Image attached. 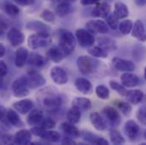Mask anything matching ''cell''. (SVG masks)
<instances>
[{
	"instance_id": "1",
	"label": "cell",
	"mask_w": 146,
	"mask_h": 145,
	"mask_svg": "<svg viewBox=\"0 0 146 145\" xmlns=\"http://www.w3.org/2000/svg\"><path fill=\"white\" fill-rule=\"evenodd\" d=\"M52 42L48 32H37L32 34L27 39V44L32 49H37L48 46Z\"/></svg>"
},
{
	"instance_id": "2",
	"label": "cell",
	"mask_w": 146,
	"mask_h": 145,
	"mask_svg": "<svg viewBox=\"0 0 146 145\" xmlns=\"http://www.w3.org/2000/svg\"><path fill=\"white\" fill-rule=\"evenodd\" d=\"M76 66L79 72L82 74L89 75L97 69L99 66V61L89 56L82 55L76 59Z\"/></svg>"
},
{
	"instance_id": "3",
	"label": "cell",
	"mask_w": 146,
	"mask_h": 145,
	"mask_svg": "<svg viewBox=\"0 0 146 145\" xmlns=\"http://www.w3.org/2000/svg\"><path fill=\"white\" fill-rule=\"evenodd\" d=\"M76 39L72 32L63 31L60 36V48L67 55L72 54L76 48Z\"/></svg>"
},
{
	"instance_id": "4",
	"label": "cell",
	"mask_w": 146,
	"mask_h": 145,
	"mask_svg": "<svg viewBox=\"0 0 146 145\" xmlns=\"http://www.w3.org/2000/svg\"><path fill=\"white\" fill-rule=\"evenodd\" d=\"M29 89L30 87L27 84L25 75L16 79L12 84L13 93L17 98L27 97L29 94Z\"/></svg>"
},
{
	"instance_id": "5",
	"label": "cell",
	"mask_w": 146,
	"mask_h": 145,
	"mask_svg": "<svg viewBox=\"0 0 146 145\" xmlns=\"http://www.w3.org/2000/svg\"><path fill=\"white\" fill-rule=\"evenodd\" d=\"M76 39L79 45L82 48H88L94 45L95 38L91 32L85 29H77L75 33Z\"/></svg>"
},
{
	"instance_id": "6",
	"label": "cell",
	"mask_w": 146,
	"mask_h": 145,
	"mask_svg": "<svg viewBox=\"0 0 146 145\" xmlns=\"http://www.w3.org/2000/svg\"><path fill=\"white\" fill-rule=\"evenodd\" d=\"M87 30L92 34H105L108 32V25L102 20H92L86 24Z\"/></svg>"
},
{
	"instance_id": "7",
	"label": "cell",
	"mask_w": 146,
	"mask_h": 145,
	"mask_svg": "<svg viewBox=\"0 0 146 145\" xmlns=\"http://www.w3.org/2000/svg\"><path fill=\"white\" fill-rule=\"evenodd\" d=\"M112 65L119 72H132L135 69V65L133 61L119 57H115L112 59Z\"/></svg>"
},
{
	"instance_id": "8",
	"label": "cell",
	"mask_w": 146,
	"mask_h": 145,
	"mask_svg": "<svg viewBox=\"0 0 146 145\" xmlns=\"http://www.w3.org/2000/svg\"><path fill=\"white\" fill-rule=\"evenodd\" d=\"M26 76L27 84L30 88H37L43 86L46 83L44 77L36 71H31L27 73Z\"/></svg>"
},
{
	"instance_id": "9",
	"label": "cell",
	"mask_w": 146,
	"mask_h": 145,
	"mask_svg": "<svg viewBox=\"0 0 146 145\" xmlns=\"http://www.w3.org/2000/svg\"><path fill=\"white\" fill-rule=\"evenodd\" d=\"M50 76L53 81L58 85H65L68 82V75L66 71L60 66H54L50 71Z\"/></svg>"
},
{
	"instance_id": "10",
	"label": "cell",
	"mask_w": 146,
	"mask_h": 145,
	"mask_svg": "<svg viewBox=\"0 0 146 145\" xmlns=\"http://www.w3.org/2000/svg\"><path fill=\"white\" fill-rule=\"evenodd\" d=\"M7 37L9 42L13 47H18L25 41L24 33L17 28H12L9 31Z\"/></svg>"
},
{
	"instance_id": "11",
	"label": "cell",
	"mask_w": 146,
	"mask_h": 145,
	"mask_svg": "<svg viewBox=\"0 0 146 145\" xmlns=\"http://www.w3.org/2000/svg\"><path fill=\"white\" fill-rule=\"evenodd\" d=\"M92 126L98 131L104 132L107 129V123L106 120L98 112H92L89 115Z\"/></svg>"
},
{
	"instance_id": "12",
	"label": "cell",
	"mask_w": 146,
	"mask_h": 145,
	"mask_svg": "<svg viewBox=\"0 0 146 145\" xmlns=\"http://www.w3.org/2000/svg\"><path fill=\"white\" fill-rule=\"evenodd\" d=\"M75 87L78 92L84 95H88L93 92V86L92 83L86 78L79 77L76 78L75 81Z\"/></svg>"
},
{
	"instance_id": "13",
	"label": "cell",
	"mask_w": 146,
	"mask_h": 145,
	"mask_svg": "<svg viewBox=\"0 0 146 145\" xmlns=\"http://www.w3.org/2000/svg\"><path fill=\"white\" fill-rule=\"evenodd\" d=\"M124 132H125L126 136L131 141H133L138 137V135L139 133V126L134 121L129 120L125 123Z\"/></svg>"
},
{
	"instance_id": "14",
	"label": "cell",
	"mask_w": 146,
	"mask_h": 145,
	"mask_svg": "<svg viewBox=\"0 0 146 145\" xmlns=\"http://www.w3.org/2000/svg\"><path fill=\"white\" fill-rule=\"evenodd\" d=\"M14 109L21 115H26L29 113L33 108V102L29 99H21L18 102L14 103Z\"/></svg>"
},
{
	"instance_id": "15",
	"label": "cell",
	"mask_w": 146,
	"mask_h": 145,
	"mask_svg": "<svg viewBox=\"0 0 146 145\" xmlns=\"http://www.w3.org/2000/svg\"><path fill=\"white\" fill-rule=\"evenodd\" d=\"M132 36L140 42H146V32L143 22L140 20H137L132 29Z\"/></svg>"
},
{
	"instance_id": "16",
	"label": "cell",
	"mask_w": 146,
	"mask_h": 145,
	"mask_svg": "<svg viewBox=\"0 0 146 145\" xmlns=\"http://www.w3.org/2000/svg\"><path fill=\"white\" fill-rule=\"evenodd\" d=\"M66 56V54L60 47H53L46 53V57L54 63H60Z\"/></svg>"
},
{
	"instance_id": "17",
	"label": "cell",
	"mask_w": 146,
	"mask_h": 145,
	"mask_svg": "<svg viewBox=\"0 0 146 145\" xmlns=\"http://www.w3.org/2000/svg\"><path fill=\"white\" fill-rule=\"evenodd\" d=\"M81 136L82 137V138L89 143V144H102V145H108L109 144V142L103 138H100L88 131H82V133H81Z\"/></svg>"
},
{
	"instance_id": "18",
	"label": "cell",
	"mask_w": 146,
	"mask_h": 145,
	"mask_svg": "<svg viewBox=\"0 0 146 145\" xmlns=\"http://www.w3.org/2000/svg\"><path fill=\"white\" fill-rule=\"evenodd\" d=\"M15 144H29L32 141V132L27 129H22L18 131L15 136Z\"/></svg>"
},
{
	"instance_id": "19",
	"label": "cell",
	"mask_w": 146,
	"mask_h": 145,
	"mask_svg": "<svg viewBox=\"0 0 146 145\" xmlns=\"http://www.w3.org/2000/svg\"><path fill=\"white\" fill-rule=\"evenodd\" d=\"M97 42L98 45L103 49H105L106 52H111L116 50L117 48L115 41L109 36H100L97 38Z\"/></svg>"
},
{
	"instance_id": "20",
	"label": "cell",
	"mask_w": 146,
	"mask_h": 145,
	"mask_svg": "<svg viewBox=\"0 0 146 145\" xmlns=\"http://www.w3.org/2000/svg\"><path fill=\"white\" fill-rule=\"evenodd\" d=\"M43 105L45 108L50 110L57 109L62 105V98L60 95H55V94L47 96L43 99Z\"/></svg>"
},
{
	"instance_id": "21",
	"label": "cell",
	"mask_w": 146,
	"mask_h": 145,
	"mask_svg": "<svg viewBox=\"0 0 146 145\" xmlns=\"http://www.w3.org/2000/svg\"><path fill=\"white\" fill-rule=\"evenodd\" d=\"M111 7L108 3H99L92 10V15L99 18H106L110 13Z\"/></svg>"
},
{
	"instance_id": "22",
	"label": "cell",
	"mask_w": 146,
	"mask_h": 145,
	"mask_svg": "<svg viewBox=\"0 0 146 145\" xmlns=\"http://www.w3.org/2000/svg\"><path fill=\"white\" fill-rule=\"evenodd\" d=\"M121 84L125 87H134L139 84V77L131 72H125L121 75Z\"/></svg>"
},
{
	"instance_id": "23",
	"label": "cell",
	"mask_w": 146,
	"mask_h": 145,
	"mask_svg": "<svg viewBox=\"0 0 146 145\" xmlns=\"http://www.w3.org/2000/svg\"><path fill=\"white\" fill-rule=\"evenodd\" d=\"M28 56H29V52L26 48L24 47L19 48L15 52V66L17 67H23L27 63Z\"/></svg>"
},
{
	"instance_id": "24",
	"label": "cell",
	"mask_w": 146,
	"mask_h": 145,
	"mask_svg": "<svg viewBox=\"0 0 146 145\" xmlns=\"http://www.w3.org/2000/svg\"><path fill=\"white\" fill-rule=\"evenodd\" d=\"M125 98L127 99V102H129L132 105H138L139 104L143 99H144V93L141 90L135 89V90H130L127 91Z\"/></svg>"
},
{
	"instance_id": "25",
	"label": "cell",
	"mask_w": 146,
	"mask_h": 145,
	"mask_svg": "<svg viewBox=\"0 0 146 145\" xmlns=\"http://www.w3.org/2000/svg\"><path fill=\"white\" fill-rule=\"evenodd\" d=\"M103 114L105 115V116L109 120L111 123H113L115 125H117L121 121L120 114H119L118 110L114 107L107 106V107L104 108L103 109Z\"/></svg>"
},
{
	"instance_id": "26",
	"label": "cell",
	"mask_w": 146,
	"mask_h": 145,
	"mask_svg": "<svg viewBox=\"0 0 146 145\" xmlns=\"http://www.w3.org/2000/svg\"><path fill=\"white\" fill-rule=\"evenodd\" d=\"M43 120V113L40 109H33L30 111L27 116V122L30 126H36L42 122Z\"/></svg>"
},
{
	"instance_id": "27",
	"label": "cell",
	"mask_w": 146,
	"mask_h": 145,
	"mask_svg": "<svg viewBox=\"0 0 146 145\" xmlns=\"http://www.w3.org/2000/svg\"><path fill=\"white\" fill-rule=\"evenodd\" d=\"M72 106L80 111H87L91 109L92 102L87 98H76L72 100Z\"/></svg>"
},
{
	"instance_id": "28",
	"label": "cell",
	"mask_w": 146,
	"mask_h": 145,
	"mask_svg": "<svg viewBox=\"0 0 146 145\" xmlns=\"http://www.w3.org/2000/svg\"><path fill=\"white\" fill-rule=\"evenodd\" d=\"M61 129L66 134H67L72 138H79L81 136L80 131L74 126V124L69 121L63 122L61 124Z\"/></svg>"
},
{
	"instance_id": "29",
	"label": "cell",
	"mask_w": 146,
	"mask_h": 145,
	"mask_svg": "<svg viewBox=\"0 0 146 145\" xmlns=\"http://www.w3.org/2000/svg\"><path fill=\"white\" fill-rule=\"evenodd\" d=\"M6 119L8 120V121L14 126L16 127H21L23 126V122L21 121V119L20 118L18 112L16 110H13V109H9L7 110L6 113Z\"/></svg>"
},
{
	"instance_id": "30",
	"label": "cell",
	"mask_w": 146,
	"mask_h": 145,
	"mask_svg": "<svg viewBox=\"0 0 146 145\" xmlns=\"http://www.w3.org/2000/svg\"><path fill=\"white\" fill-rule=\"evenodd\" d=\"M114 14H115V15L118 19H124V18L127 17V15L129 14L128 8L123 3H121V2H116L115 3Z\"/></svg>"
},
{
	"instance_id": "31",
	"label": "cell",
	"mask_w": 146,
	"mask_h": 145,
	"mask_svg": "<svg viewBox=\"0 0 146 145\" xmlns=\"http://www.w3.org/2000/svg\"><path fill=\"white\" fill-rule=\"evenodd\" d=\"M27 28L28 30L35 31L37 32H48L49 31V27L47 25L37 21H33L28 22V24L27 25Z\"/></svg>"
},
{
	"instance_id": "32",
	"label": "cell",
	"mask_w": 146,
	"mask_h": 145,
	"mask_svg": "<svg viewBox=\"0 0 146 145\" xmlns=\"http://www.w3.org/2000/svg\"><path fill=\"white\" fill-rule=\"evenodd\" d=\"M73 8L68 3H59L56 7V15L60 17H64L72 13Z\"/></svg>"
},
{
	"instance_id": "33",
	"label": "cell",
	"mask_w": 146,
	"mask_h": 145,
	"mask_svg": "<svg viewBox=\"0 0 146 145\" xmlns=\"http://www.w3.org/2000/svg\"><path fill=\"white\" fill-rule=\"evenodd\" d=\"M29 63L30 65L37 67V68H41L43 66H45L46 64V60L43 56H42L39 54L36 53H33L29 58Z\"/></svg>"
},
{
	"instance_id": "34",
	"label": "cell",
	"mask_w": 146,
	"mask_h": 145,
	"mask_svg": "<svg viewBox=\"0 0 146 145\" xmlns=\"http://www.w3.org/2000/svg\"><path fill=\"white\" fill-rule=\"evenodd\" d=\"M67 117V121L72 124H77L80 121L81 119V111L78 109H76V107H73L67 112L66 115Z\"/></svg>"
},
{
	"instance_id": "35",
	"label": "cell",
	"mask_w": 146,
	"mask_h": 145,
	"mask_svg": "<svg viewBox=\"0 0 146 145\" xmlns=\"http://www.w3.org/2000/svg\"><path fill=\"white\" fill-rule=\"evenodd\" d=\"M42 140L48 143H57L60 141V135L58 132L55 131H46V132L41 138Z\"/></svg>"
},
{
	"instance_id": "36",
	"label": "cell",
	"mask_w": 146,
	"mask_h": 145,
	"mask_svg": "<svg viewBox=\"0 0 146 145\" xmlns=\"http://www.w3.org/2000/svg\"><path fill=\"white\" fill-rule=\"evenodd\" d=\"M115 104V106L118 108L119 110H121V112L125 116H130V115L132 114V106L129 102L116 100Z\"/></svg>"
},
{
	"instance_id": "37",
	"label": "cell",
	"mask_w": 146,
	"mask_h": 145,
	"mask_svg": "<svg viewBox=\"0 0 146 145\" xmlns=\"http://www.w3.org/2000/svg\"><path fill=\"white\" fill-rule=\"evenodd\" d=\"M88 54L95 58H100V59H106L108 56V52H106L105 49L100 48V46H96L94 48H91L88 49Z\"/></svg>"
},
{
	"instance_id": "38",
	"label": "cell",
	"mask_w": 146,
	"mask_h": 145,
	"mask_svg": "<svg viewBox=\"0 0 146 145\" xmlns=\"http://www.w3.org/2000/svg\"><path fill=\"white\" fill-rule=\"evenodd\" d=\"M110 139L113 144H123L126 142L121 134L115 129H112L110 132Z\"/></svg>"
},
{
	"instance_id": "39",
	"label": "cell",
	"mask_w": 146,
	"mask_h": 145,
	"mask_svg": "<svg viewBox=\"0 0 146 145\" xmlns=\"http://www.w3.org/2000/svg\"><path fill=\"white\" fill-rule=\"evenodd\" d=\"M133 23L131 20H125L119 24V30L121 34L127 35L132 32Z\"/></svg>"
},
{
	"instance_id": "40",
	"label": "cell",
	"mask_w": 146,
	"mask_h": 145,
	"mask_svg": "<svg viewBox=\"0 0 146 145\" xmlns=\"http://www.w3.org/2000/svg\"><path fill=\"white\" fill-rule=\"evenodd\" d=\"M95 93L100 99H108L110 98V90L105 85H99L95 88Z\"/></svg>"
},
{
	"instance_id": "41",
	"label": "cell",
	"mask_w": 146,
	"mask_h": 145,
	"mask_svg": "<svg viewBox=\"0 0 146 145\" xmlns=\"http://www.w3.org/2000/svg\"><path fill=\"white\" fill-rule=\"evenodd\" d=\"M4 11L7 15L12 17H15L20 14V9L18 6L12 3H6L4 5Z\"/></svg>"
},
{
	"instance_id": "42",
	"label": "cell",
	"mask_w": 146,
	"mask_h": 145,
	"mask_svg": "<svg viewBox=\"0 0 146 145\" xmlns=\"http://www.w3.org/2000/svg\"><path fill=\"white\" fill-rule=\"evenodd\" d=\"M110 87H111L113 90H115V92H117L120 95L125 97V95H126L127 90L125 88V87H124L122 84H120L119 82L111 80V81H110Z\"/></svg>"
},
{
	"instance_id": "43",
	"label": "cell",
	"mask_w": 146,
	"mask_h": 145,
	"mask_svg": "<svg viewBox=\"0 0 146 145\" xmlns=\"http://www.w3.org/2000/svg\"><path fill=\"white\" fill-rule=\"evenodd\" d=\"M106 24L109 26L110 27L112 30H116V28L118 26V20L119 19L115 15V14L110 13L109 15L106 17Z\"/></svg>"
},
{
	"instance_id": "44",
	"label": "cell",
	"mask_w": 146,
	"mask_h": 145,
	"mask_svg": "<svg viewBox=\"0 0 146 145\" xmlns=\"http://www.w3.org/2000/svg\"><path fill=\"white\" fill-rule=\"evenodd\" d=\"M41 17L46 22H54L55 21V15L48 9H44L41 13Z\"/></svg>"
},
{
	"instance_id": "45",
	"label": "cell",
	"mask_w": 146,
	"mask_h": 145,
	"mask_svg": "<svg viewBox=\"0 0 146 145\" xmlns=\"http://www.w3.org/2000/svg\"><path fill=\"white\" fill-rule=\"evenodd\" d=\"M137 118L143 125H146V105H143L138 109Z\"/></svg>"
},
{
	"instance_id": "46",
	"label": "cell",
	"mask_w": 146,
	"mask_h": 145,
	"mask_svg": "<svg viewBox=\"0 0 146 145\" xmlns=\"http://www.w3.org/2000/svg\"><path fill=\"white\" fill-rule=\"evenodd\" d=\"M41 126L42 127H44L46 130H50V129H53V128L55 127L56 123H55V121L53 119H51V118H46V119H44V120L42 121Z\"/></svg>"
},
{
	"instance_id": "47",
	"label": "cell",
	"mask_w": 146,
	"mask_h": 145,
	"mask_svg": "<svg viewBox=\"0 0 146 145\" xmlns=\"http://www.w3.org/2000/svg\"><path fill=\"white\" fill-rule=\"evenodd\" d=\"M30 131H31L33 135H35L36 137L42 138V136L46 132L47 130L44 127H42V126H33V127H32V129Z\"/></svg>"
},
{
	"instance_id": "48",
	"label": "cell",
	"mask_w": 146,
	"mask_h": 145,
	"mask_svg": "<svg viewBox=\"0 0 146 145\" xmlns=\"http://www.w3.org/2000/svg\"><path fill=\"white\" fill-rule=\"evenodd\" d=\"M0 144H15V138H13V137L11 135L5 134L1 138Z\"/></svg>"
},
{
	"instance_id": "49",
	"label": "cell",
	"mask_w": 146,
	"mask_h": 145,
	"mask_svg": "<svg viewBox=\"0 0 146 145\" xmlns=\"http://www.w3.org/2000/svg\"><path fill=\"white\" fill-rule=\"evenodd\" d=\"M8 73V66L3 60H0V78L5 76Z\"/></svg>"
},
{
	"instance_id": "50",
	"label": "cell",
	"mask_w": 146,
	"mask_h": 145,
	"mask_svg": "<svg viewBox=\"0 0 146 145\" xmlns=\"http://www.w3.org/2000/svg\"><path fill=\"white\" fill-rule=\"evenodd\" d=\"M16 4L21 5V6H28L34 3V0H12Z\"/></svg>"
},
{
	"instance_id": "51",
	"label": "cell",
	"mask_w": 146,
	"mask_h": 145,
	"mask_svg": "<svg viewBox=\"0 0 146 145\" xmlns=\"http://www.w3.org/2000/svg\"><path fill=\"white\" fill-rule=\"evenodd\" d=\"M82 5H93V4H98L100 0H81L80 1Z\"/></svg>"
},
{
	"instance_id": "52",
	"label": "cell",
	"mask_w": 146,
	"mask_h": 145,
	"mask_svg": "<svg viewBox=\"0 0 146 145\" xmlns=\"http://www.w3.org/2000/svg\"><path fill=\"white\" fill-rule=\"evenodd\" d=\"M63 144H75L76 143L73 141V139H72L71 138H65V139L62 141Z\"/></svg>"
},
{
	"instance_id": "53",
	"label": "cell",
	"mask_w": 146,
	"mask_h": 145,
	"mask_svg": "<svg viewBox=\"0 0 146 145\" xmlns=\"http://www.w3.org/2000/svg\"><path fill=\"white\" fill-rule=\"evenodd\" d=\"M6 113H7V111H6L5 108L0 106V120H3L6 116Z\"/></svg>"
},
{
	"instance_id": "54",
	"label": "cell",
	"mask_w": 146,
	"mask_h": 145,
	"mask_svg": "<svg viewBox=\"0 0 146 145\" xmlns=\"http://www.w3.org/2000/svg\"><path fill=\"white\" fill-rule=\"evenodd\" d=\"M5 53H6V49H5L4 45L3 43H0V58L3 57Z\"/></svg>"
},
{
	"instance_id": "55",
	"label": "cell",
	"mask_w": 146,
	"mask_h": 145,
	"mask_svg": "<svg viewBox=\"0 0 146 145\" xmlns=\"http://www.w3.org/2000/svg\"><path fill=\"white\" fill-rule=\"evenodd\" d=\"M134 2L139 6H144L146 4V0H134Z\"/></svg>"
},
{
	"instance_id": "56",
	"label": "cell",
	"mask_w": 146,
	"mask_h": 145,
	"mask_svg": "<svg viewBox=\"0 0 146 145\" xmlns=\"http://www.w3.org/2000/svg\"><path fill=\"white\" fill-rule=\"evenodd\" d=\"M59 3H74L77 0H58Z\"/></svg>"
},
{
	"instance_id": "57",
	"label": "cell",
	"mask_w": 146,
	"mask_h": 145,
	"mask_svg": "<svg viewBox=\"0 0 146 145\" xmlns=\"http://www.w3.org/2000/svg\"><path fill=\"white\" fill-rule=\"evenodd\" d=\"M3 29H4V25L2 22H0V35H2V33L3 32Z\"/></svg>"
},
{
	"instance_id": "58",
	"label": "cell",
	"mask_w": 146,
	"mask_h": 145,
	"mask_svg": "<svg viewBox=\"0 0 146 145\" xmlns=\"http://www.w3.org/2000/svg\"><path fill=\"white\" fill-rule=\"evenodd\" d=\"M3 87V78H0V89H2Z\"/></svg>"
},
{
	"instance_id": "59",
	"label": "cell",
	"mask_w": 146,
	"mask_h": 145,
	"mask_svg": "<svg viewBox=\"0 0 146 145\" xmlns=\"http://www.w3.org/2000/svg\"><path fill=\"white\" fill-rule=\"evenodd\" d=\"M144 138H145V139L146 140V130L144 132Z\"/></svg>"
},
{
	"instance_id": "60",
	"label": "cell",
	"mask_w": 146,
	"mask_h": 145,
	"mask_svg": "<svg viewBox=\"0 0 146 145\" xmlns=\"http://www.w3.org/2000/svg\"><path fill=\"white\" fill-rule=\"evenodd\" d=\"M144 75H145V78L146 79V67L145 68V72H144Z\"/></svg>"
}]
</instances>
